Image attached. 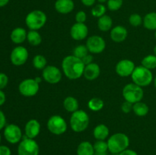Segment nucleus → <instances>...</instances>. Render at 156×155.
<instances>
[{
	"mask_svg": "<svg viewBox=\"0 0 156 155\" xmlns=\"http://www.w3.org/2000/svg\"><path fill=\"white\" fill-rule=\"evenodd\" d=\"M41 132V124L37 119H30L25 125L24 132L25 136L28 138L34 139Z\"/></svg>",
	"mask_w": 156,
	"mask_h": 155,
	"instance_id": "dca6fc26",
	"label": "nucleus"
},
{
	"mask_svg": "<svg viewBox=\"0 0 156 155\" xmlns=\"http://www.w3.org/2000/svg\"><path fill=\"white\" fill-rule=\"evenodd\" d=\"M95 153H105L108 151V142L105 141L97 140L95 143L93 144Z\"/></svg>",
	"mask_w": 156,
	"mask_h": 155,
	"instance_id": "7c9ffc66",
	"label": "nucleus"
},
{
	"mask_svg": "<svg viewBox=\"0 0 156 155\" xmlns=\"http://www.w3.org/2000/svg\"><path fill=\"white\" fill-rule=\"evenodd\" d=\"M135 63L129 59H122L116 65V72L120 77L131 76L135 69Z\"/></svg>",
	"mask_w": 156,
	"mask_h": 155,
	"instance_id": "4468645a",
	"label": "nucleus"
},
{
	"mask_svg": "<svg viewBox=\"0 0 156 155\" xmlns=\"http://www.w3.org/2000/svg\"><path fill=\"white\" fill-rule=\"evenodd\" d=\"M154 85H155V88H156V76H155V79H154Z\"/></svg>",
	"mask_w": 156,
	"mask_h": 155,
	"instance_id": "8fccbe9b",
	"label": "nucleus"
},
{
	"mask_svg": "<svg viewBox=\"0 0 156 155\" xmlns=\"http://www.w3.org/2000/svg\"><path fill=\"white\" fill-rule=\"evenodd\" d=\"M87 19V15L83 11H79L76 15V21L77 23H85Z\"/></svg>",
	"mask_w": 156,
	"mask_h": 155,
	"instance_id": "c9c22d12",
	"label": "nucleus"
},
{
	"mask_svg": "<svg viewBox=\"0 0 156 155\" xmlns=\"http://www.w3.org/2000/svg\"><path fill=\"white\" fill-rule=\"evenodd\" d=\"M129 22L130 25L133 26V27H138L143 24V19L142 18L141 15H140L139 14H132L129 18Z\"/></svg>",
	"mask_w": 156,
	"mask_h": 155,
	"instance_id": "f704fd0d",
	"label": "nucleus"
},
{
	"mask_svg": "<svg viewBox=\"0 0 156 155\" xmlns=\"http://www.w3.org/2000/svg\"><path fill=\"white\" fill-rule=\"evenodd\" d=\"M42 77L47 83L55 84L62 79V72L59 68L54 65H47L43 69Z\"/></svg>",
	"mask_w": 156,
	"mask_h": 155,
	"instance_id": "9d476101",
	"label": "nucleus"
},
{
	"mask_svg": "<svg viewBox=\"0 0 156 155\" xmlns=\"http://www.w3.org/2000/svg\"><path fill=\"white\" fill-rule=\"evenodd\" d=\"M142 65L149 70L156 68V56L155 55H148L142 60Z\"/></svg>",
	"mask_w": 156,
	"mask_h": 155,
	"instance_id": "c85d7f7f",
	"label": "nucleus"
},
{
	"mask_svg": "<svg viewBox=\"0 0 156 155\" xmlns=\"http://www.w3.org/2000/svg\"><path fill=\"white\" fill-rule=\"evenodd\" d=\"M104 106H105V103H104L103 100L100 98H98V97L91 98L88 103V108L94 112L100 111L101 109H103Z\"/></svg>",
	"mask_w": 156,
	"mask_h": 155,
	"instance_id": "cd10ccee",
	"label": "nucleus"
},
{
	"mask_svg": "<svg viewBox=\"0 0 156 155\" xmlns=\"http://www.w3.org/2000/svg\"><path fill=\"white\" fill-rule=\"evenodd\" d=\"M101 73V68L98 64L92 63L85 65L83 75L85 79L88 81H94L99 77Z\"/></svg>",
	"mask_w": 156,
	"mask_h": 155,
	"instance_id": "6ab92c4d",
	"label": "nucleus"
},
{
	"mask_svg": "<svg viewBox=\"0 0 156 155\" xmlns=\"http://www.w3.org/2000/svg\"><path fill=\"white\" fill-rule=\"evenodd\" d=\"M110 131L108 126L105 124H99L93 130V135L96 140L105 141L109 136Z\"/></svg>",
	"mask_w": 156,
	"mask_h": 155,
	"instance_id": "412c9836",
	"label": "nucleus"
},
{
	"mask_svg": "<svg viewBox=\"0 0 156 155\" xmlns=\"http://www.w3.org/2000/svg\"><path fill=\"white\" fill-rule=\"evenodd\" d=\"M89 122V115L82 109H78L76 112H73L70 117V126L75 132H82L86 130Z\"/></svg>",
	"mask_w": 156,
	"mask_h": 155,
	"instance_id": "7ed1b4c3",
	"label": "nucleus"
},
{
	"mask_svg": "<svg viewBox=\"0 0 156 155\" xmlns=\"http://www.w3.org/2000/svg\"><path fill=\"white\" fill-rule=\"evenodd\" d=\"M81 2H82L84 5L87 6V7H90V6L94 5L96 0H81Z\"/></svg>",
	"mask_w": 156,
	"mask_h": 155,
	"instance_id": "37998d69",
	"label": "nucleus"
},
{
	"mask_svg": "<svg viewBox=\"0 0 156 155\" xmlns=\"http://www.w3.org/2000/svg\"><path fill=\"white\" fill-rule=\"evenodd\" d=\"M119 155H138V153L135 150L127 148L125 150H123V151H122L121 153H119Z\"/></svg>",
	"mask_w": 156,
	"mask_h": 155,
	"instance_id": "79ce46f5",
	"label": "nucleus"
},
{
	"mask_svg": "<svg viewBox=\"0 0 156 155\" xmlns=\"http://www.w3.org/2000/svg\"><path fill=\"white\" fill-rule=\"evenodd\" d=\"M153 53H154V55L156 56V45L155 46V47H154L153 49Z\"/></svg>",
	"mask_w": 156,
	"mask_h": 155,
	"instance_id": "09e8293b",
	"label": "nucleus"
},
{
	"mask_svg": "<svg viewBox=\"0 0 156 155\" xmlns=\"http://www.w3.org/2000/svg\"><path fill=\"white\" fill-rule=\"evenodd\" d=\"M47 20V15L43 11L34 10L27 15L25 23L30 30H38L45 25Z\"/></svg>",
	"mask_w": 156,
	"mask_h": 155,
	"instance_id": "39448f33",
	"label": "nucleus"
},
{
	"mask_svg": "<svg viewBox=\"0 0 156 155\" xmlns=\"http://www.w3.org/2000/svg\"><path fill=\"white\" fill-rule=\"evenodd\" d=\"M54 7L58 13L66 15L73 12L75 4L73 0H56Z\"/></svg>",
	"mask_w": 156,
	"mask_h": 155,
	"instance_id": "a211bd4d",
	"label": "nucleus"
},
{
	"mask_svg": "<svg viewBox=\"0 0 156 155\" xmlns=\"http://www.w3.org/2000/svg\"><path fill=\"white\" fill-rule=\"evenodd\" d=\"M108 151L111 153H120L128 148L129 138L126 134L118 132L109 137L108 140Z\"/></svg>",
	"mask_w": 156,
	"mask_h": 155,
	"instance_id": "f03ea898",
	"label": "nucleus"
},
{
	"mask_svg": "<svg viewBox=\"0 0 156 155\" xmlns=\"http://www.w3.org/2000/svg\"><path fill=\"white\" fill-rule=\"evenodd\" d=\"M63 106L66 110L73 113L79 109V102L76 98L69 96L63 100Z\"/></svg>",
	"mask_w": 156,
	"mask_h": 155,
	"instance_id": "393cba45",
	"label": "nucleus"
},
{
	"mask_svg": "<svg viewBox=\"0 0 156 155\" xmlns=\"http://www.w3.org/2000/svg\"><path fill=\"white\" fill-rule=\"evenodd\" d=\"M40 147L34 139L24 137L18 147V155H39Z\"/></svg>",
	"mask_w": 156,
	"mask_h": 155,
	"instance_id": "0eeeda50",
	"label": "nucleus"
},
{
	"mask_svg": "<svg viewBox=\"0 0 156 155\" xmlns=\"http://www.w3.org/2000/svg\"><path fill=\"white\" fill-rule=\"evenodd\" d=\"M86 46L88 51L94 54H99L105 50L106 43L103 37L98 35H92L86 41Z\"/></svg>",
	"mask_w": 156,
	"mask_h": 155,
	"instance_id": "f8f14e48",
	"label": "nucleus"
},
{
	"mask_svg": "<svg viewBox=\"0 0 156 155\" xmlns=\"http://www.w3.org/2000/svg\"><path fill=\"white\" fill-rule=\"evenodd\" d=\"M9 82V78L5 73H0V90L5 88Z\"/></svg>",
	"mask_w": 156,
	"mask_h": 155,
	"instance_id": "4c0bfd02",
	"label": "nucleus"
},
{
	"mask_svg": "<svg viewBox=\"0 0 156 155\" xmlns=\"http://www.w3.org/2000/svg\"><path fill=\"white\" fill-rule=\"evenodd\" d=\"M107 9L103 4L99 3L91 9V15L95 18H101L106 13Z\"/></svg>",
	"mask_w": 156,
	"mask_h": 155,
	"instance_id": "2f4dec72",
	"label": "nucleus"
},
{
	"mask_svg": "<svg viewBox=\"0 0 156 155\" xmlns=\"http://www.w3.org/2000/svg\"><path fill=\"white\" fill-rule=\"evenodd\" d=\"M128 31L123 26L117 25L113 27L111 30V38L114 42L122 43L126 39Z\"/></svg>",
	"mask_w": 156,
	"mask_h": 155,
	"instance_id": "f3484780",
	"label": "nucleus"
},
{
	"mask_svg": "<svg viewBox=\"0 0 156 155\" xmlns=\"http://www.w3.org/2000/svg\"><path fill=\"white\" fill-rule=\"evenodd\" d=\"M131 78L134 84L140 87L149 86L153 81V74L151 70L145 68L143 65L136 67L131 74Z\"/></svg>",
	"mask_w": 156,
	"mask_h": 155,
	"instance_id": "20e7f679",
	"label": "nucleus"
},
{
	"mask_svg": "<svg viewBox=\"0 0 156 155\" xmlns=\"http://www.w3.org/2000/svg\"><path fill=\"white\" fill-rule=\"evenodd\" d=\"M111 155H119L118 153H111Z\"/></svg>",
	"mask_w": 156,
	"mask_h": 155,
	"instance_id": "3c124183",
	"label": "nucleus"
},
{
	"mask_svg": "<svg viewBox=\"0 0 156 155\" xmlns=\"http://www.w3.org/2000/svg\"><path fill=\"white\" fill-rule=\"evenodd\" d=\"M143 24L147 30H156V12H152L146 14L143 18Z\"/></svg>",
	"mask_w": 156,
	"mask_h": 155,
	"instance_id": "5701e85b",
	"label": "nucleus"
},
{
	"mask_svg": "<svg viewBox=\"0 0 156 155\" xmlns=\"http://www.w3.org/2000/svg\"><path fill=\"white\" fill-rule=\"evenodd\" d=\"M6 124V119L4 112L0 110V130L3 129L5 126Z\"/></svg>",
	"mask_w": 156,
	"mask_h": 155,
	"instance_id": "ea45409f",
	"label": "nucleus"
},
{
	"mask_svg": "<svg viewBox=\"0 0 156 155\" xmlns=\"http://www.w3.org/2000/svg\"><path fill=\"white\" fill-rule=\"evenodd\" d=\"M82 61L83 62V63L85 64V65H88V64H91L92 63V61H93V56L91 55L88 54L83 57L82 59Z\"/></svg>",
	"mask_w": 156,
	"mask_h": 155,
	"instance_id": "a19ab883",
	"label": "nucleus"
},
{
	"mask_svg": "<svg viewBox=\"0 0 156 155\" xmlns=\"http://www.w3.org/2000/svg\"><path fill=\"white\" fill-rule=\"evenodd\" d=\"M1 141H2V137H1V135H0V143H1Z\"/></svg>",
	"mask_w": 156,
	"mask_h": 155,
	"instance_id": "603ef678",
	"label": "nucleus"
},
{
	"mask_svg": "<svg viewBox=\"0 0 156 155\" xmlns=\"http://www.w3.org/2000/svg\"><path fill=\"white\" fill-rule=\"evenodd\" d=\"M88 53H89V51H88L86 45H79L75 47V49L73 50V56H76L81 59L85 57L86 55H88Z\"/></svg>",
	"mask_w": 156,
	"mask_h": 155,
	"instance_id": "473e14b6",
	"label": "nucleus"
},
{
	"mask_svg": "<svg viewBox=\"0 0 156 155\" xmlns=\"http://www.w3.org/2000/svg\"><path fill=\"white\" fill-rule=\"evenodd\" d=\"M47 129L52 134L60 135L67 130V123L62 116L59 115H52L47 121Z\"/></svg>",
	"mask_w": 156,
	"mask_h": 155,
	"instance_id": "6e6552de",
	"label": "nucleus"
},
{
	"mask_svg": "<svg viewBox=\"0 0 156 155\" xmlns=\"http://www.w3.org/2000/svg\"><path fill=\"white\" fill-rule=\"evenodd\" d=\"M97 1L99 3H101V4H103V3L107 2H108V0H97Z\"/></svg>",
	"mask_w": 156,
	"mask_h": 155,
	"instance_id": "de8ad7c7",
	"label": "nucleus"
},
{
	"mask_svg": "<svg viewBox=\"0 0 156 155\" xmlns=\"http://www.w3.org/2000/svg\"><path fill=\"white\" fill-rule=\"evenodd\" d=\"M32 63H33V66L34 67L37 69H44L46 66H47V59L44 57L42 55H36V56L34 57L33 61H32Z\"/></svg>",
	"mask_w": 156,
	"mask_h": 155,
	"instance_id": "c756f323",
	"label": "nucleus"
},
{
	"mask_svg": "<svg viewBox=\"0 0 156 155\" xmlns=\"http://www.w3.org/2000/svg\"><path fill=\"white\" fill-rule=\"evenodd\" d=\"M88 34V28L85 23H75L70 29V35L75 40H82Z\"/></svg>",
	"mask_w": 156,
	"mask_h": 155,
	"instance_id": "2eb2a0df",
	"label": "nucleus"
},
{
	"mask_svg": "<svg viewBox=\"0 0 156 155\" xmlns=\"http://www.w3.org/2000/svg\"><path fill=\"white\" fill-rule=\"evenodd\" d=\"M4 137L10 144H17L20 142L22 138V132L17 125L9 124L5 128Z\"/></svg>",
	"mask_w": 156,
	"mask_h": 155,
	"instance_id": "9b49d317",
	"label": "nucleus"
},
{
	"mask_svg": "<svg viewBox=\"0 0 156 155\" xmlns=\"http://www.w3.org/2000/svg\"><path fill=\"white\" fill-rule=\"evenodd\" d=\"M155 40H156V30L155 31Z\"/></svg>",
	"mask_w": 156,
	"mask_h": 155,
	"instance_id": "864d4df0",
	"label": "nucleus"
},
{
	"mask_svg": "<svg viewBox=\"0 0 156 155\" xmlns=\"http://www.w3.org/2000/svg\"><path fill=\"white\" fill-rule=\"evenodd\" d=\"M39 83H37L36 80L33 78H27L22 81L18 86L20 94L26 97L35 96L39 91Z\"/></svg>",
	"mask_w": 156,
	"mask_h": 155,
	"instance_id": "1a4fd4ad",
	"label": "nucleus"
},
{
	"mask_svg": "<svg viewBox=\"0 0 156 155\" xmlns=\"http://www.w3.org/2000/svg\"><path fill=\"white\" fill-rule=\"evenodd\" d=\"M133 103L125 100V102H123L121 105V110L123 111L124 113H128V112H130L131 110H133Z\"/></svg>",
	"mask_w": 156,
	"mask_h": 155,
	"instance_id": "e433bc0d",
	"label": "nucleus"
},
{
	"mask_svg": "<svg viewBox=\"0 0 156 155\" xmlns=\"http://www.w3.org/2000/svg\"><path fill=\"white\" fill-rule=\"evenodd\" d=\"M28 51L24 46H17L13 49L11 53V62L16 66H21L27 62L28 59Z\"/></svg>",
	"mask_w": 156,
	"mask_h": 155,
	"instance_id": "ddd939ff",
	"label": "nucleus"
},
{
	"mask_svg": "<svg viewBox=\"0 0 156 155\" xmlns=\"http://www.w3.org/2000/svg\"><path fill=\"white\" fill-rule=\"evenodd\" d=\"M5 93L2 90H0V106L4 104L5 102Z\"/></svg>",
	"mask_w": 156,
	"mask_h": 155,
	"instance_id": "c03bdc74",
	"label": "nucleus"
},
{
	"mask_svg": "<svg viewBox=\"0 0 156 155\" xmlns=\"http://www.w3.org/2000/svg\"><path fill=\"white\" fill-rule=\"evenodd\" d=\"M108 8L111 12L118 11L123 5V0H108L107 2Z\"/></svg>",
	"mask_w": 156,
	"mask_h": 155,
	"instance_id": "72a5a7b5",
	"label": "nucleus"
},
{
	"mask_svg": "<svg viewBox=\"0 0 156 155\" xmlns=\"http://www.w3.org/2000/svg\"><path fill=\"white\" fill-rule=\"evenodd\" d=\"M34 79H35V80H36V81L37 82V83H39V84L41 83V81H42V79H41L40 77H37L36 78H34Z\"/></svg>",
	"mask_w": 156,
	"mask_h": 155,
	"instance_id": "49530a36",
	"label": "nucleus"
},
{
	"mask_svg": "<svg viewBox=\"0 0 156 155\" xmlns=\"http://www.w3.org/2000/svg\"><path fill=\"white\" fill-rule=\"evenodd\" d=\"M0 155H12V151L7 146L0 145Z\"/></svg>",
	"mask_w": 156,
	"mask_h": 155,
	"instance_id": "58836bf2",
	"label": "nucleus"
},
{
	"mask_svg": "<svg viewBox=\"0 0 156 155\" xmlns=\"http://www.w3.org/2000/svg\"><path fill=\"white\" fill-rule=\"evenodd\" d=\"M122 94H123V98L126 101L134 104V103L141 101L143 100V96H144V91H143L142 87L134 83H129L125 85Z\"/></svg>",
	"mask_w": 156,
	"mask_h": 155,
	"instance_id": "423d86ee",
	"label": "nucleus"
},
{
	"mask_svg": "<svg viewBox=\"0 0 156 155\" xmlns=\"http://www.w3.org/2000/svg\"><path fill=\"white\" fill-rule=\"evenodd\" d=\"M27 40L30 45L34 46H39L42 42V37L37 30H30L27 34Z\"/></svg>",
	"mask_w": 156,
	"mask_h": 155,
	"instance_id": "bb28decb",
	"label": "nucleus"
},
{
	"mask_svg": "<svg viewBox=\"0 0 156 155\" xmlns=\"http://www.w3.org/2000/svg\"><path fill=\"white\" fill-rule=\"evenodd\" d=\"M76 153L77 155H94L95 151L93 144L89 141H85L78 145Z\"/></svg>",
	"mask_w": 156,
	"mask_h": 155,
	"instance_id": "4be33fe9",
	"label": "nucleus"
},
{
	"mask_svg": "<svg viewBox=\"0 0 156 155\" xmlns=\"http://www.w3.org/2000/svg\"><path fill=\"white\" fill-rule=\"evenodd\" d=\"M85 64L82 59L71 55L62 59V68L64 74L70 80H76L83 75Z\"/></svg>",
	"mask_w": 156,
	"mask_h": 155,
	"instance_id": "f257e3e1",
	"label": "nucleus"
},
{
	"mask_svg": "<svg viewBox=\"0 0 156 155\" xmlns=\"http://www.w3.org/2000/svg\"><path fill=\"white\" fill-rule=\"evenodd\" d=\"M9 0H0V7L5 6L9 3Z\"/></svg>",
	"mask_w": 156,
	"mask_h": 155,
	"instance_id": "a18cd8bd",
	"label": "nucleus"
},
{
	"mask_svg": "<svg viewBox=\"0 0 156 155\" xmlns=\"http://www.w3.org/2000/svg\"><path fill=\"white\" fill-rule=\"evenodd\" d=\"M133 110L137 116L143 117L147 115L149 111V108L146 103L140 101L134 103L133 106Z\"/></svg>",
	"mask_w": 156,
	"mask_h": 155,
	"instance_id": "a878e982",
	"label": "nucleus"
},
{
	"mask_svg": "<svg viewBox=\"0 0 156 155\" xmlns=\"http://www.w3.org/2000/svg\"><path fill=\"white\" fill-rule=\"evenodd\" d=\"M27 33L23 27H16L11 33V40L14 43L21 44L27 39Z\"/></svg>",
	"mask_w": 156,
	"mask_h": 155,
	"instance_id": "aec40b11",
	"label": "nucleus"
},
{
	"mask_svg": "<svg viewBox=\"0 0 156 155\" xmlns=\"http://www.w3.org/2000/svg\"><path fill=\"white\" fill-rule=\"evenodd\" d=\"M113 25V20L108 15H103L102 17L98 18V27L101 31L107 32L110 30L112 27Z\"/></svg>",
	"mask_w": 156,
	"mask_h": 155,
	"instance_id": "b1692460",
	"label": "nucleus"
}]
</instances>
